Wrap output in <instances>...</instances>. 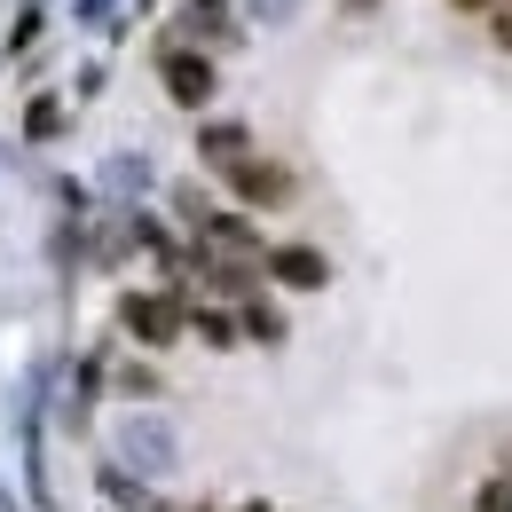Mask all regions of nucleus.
Returning <instances> with one entry per match:
<instances>
[{
    "mask_svg": "<svg viewBox=\"0 0 512 512\" xmlns=\"http://www.w3.org/2000/svg\"><path fill=\"white\" fill-rule=\"evenodd\" d=\"M205 158L213 166H245V127H205Z\"/></svg>",
    "mask_w": 512,
    "mask_h": 512,
    "instance_id": "39448f33",
    "label": "nucleus"
},
{
    "mask_svg": "<svg viewBox=\"0 0 512 512\" xmlns=\"http://www.w3.org/2000/svg\"><path fill=\"white\" fill-rule=\"evenodd\" d=\"M457 8H489V0H457Z\"/></svg>",
    "mask_w": 512,
    "mask_h": 512,
    "instance_id": "6e6552de",
    "label": "nucleus"
},
{
    "mask_svg": "<svg viewBox=\"0 0 512 512\" xmlns=\"http://www.w3.org/2000/svg\"><path fill=\"white\" fill-rule=\"evenodd\" d=\"M229 190L245 197V205H284V197H292V174L268 166V158H245V166H229Z\"/></svg>",
    "mask_w": 512,
    "mask_h": 512,
    "instance_id": "f257e3e1",
    "label": "nucleus"
},
{
    "mask_svg": "<svg viewBox=\"0 0 512 512\" xmlns=\"http://www.w3.org/2000/svg\"><path fill=\"white\" fill-rule=\"evenodd\" d=\"M119 316H127V331L142 339V347H166V339H182V316H174V300H127Z\"/></svg>",
    "mask_w": 512,
    "mask_h": 512,
    "instance_id": "f03ea898",
    "label": "nucleus"
},
{
    "mask_svg": "<svg viewBox=\"0 0 512 512\" xmlns=\"http://www.w3.org/2000/svg\"><path fill=\"white\" fill-rule=\"evenodd\" d=\"M481 512H512V481H481V497H473Z\"/></svg>",
    "mask_w": 512,
    "mask_h": 512,
    "instance_id": "423d86ee",
    "label": "nucleus"
},
{
    "mask_svg": "<svg viewBox=\"0 0 512 512\" xmlns=\"http://www.w3.org/2000/svg\"><path fill=\"white\" fill-rule=\"evenodd\" d=\"M166 95H174V103H213V64H205V56H166Z\"/></svg>",
    "mask_w": 512,
    "mask_h": 512,
    "instance_id": "7ed1b4c3",
    "label": "nucleus"
},
{
    "mask_svg": "<svg viewBox=\"0 0 512 512\" xmlns=\"http://www.w3.org/2000/svg\"><path fill=\"white\" fill-rule=\"evenodd\" d=\"M268 268H276V284H292V292H316L323 276H331L316 245H284V253H268Z\"/></svg>",
    "mask_w": 512,
    "mask_h": 512,
    "instance_id": "20e7f679",
    "label": "nucleus"
},
{
    "mask_svg": "<svg viewBox=\"0 0 512 512\" xmlns=\"http://www.w3.org/2000/svg\"><path fill=\"white\" fill-rule=\"evenodd\" d=\"M497 48H512V0L497 8Z\"/></svg>",
    "mask_w": 512,
    "mask_h": 512,
    "instance_id": "0eeeda50",
    "label": "nucleus"
}]
</instances>
